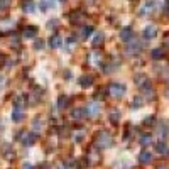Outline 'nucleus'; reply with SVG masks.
I'll return each instance as SVG.
<instances>
[{
  "instance_id": "9",
  "label": "nucleus",
  "mask_w": 169,
  "mask_h": 169,
  "mask_svg": "<svg viewBox=\"0 0 169 169\" xmlns=\"http://www.w3.org/2000/svg\"><path fill=\"white\" fill-rule=\"evenodd\" d=\"M156 32H157L156 26H147L146 29H144V37L146 39H154L156 37Z\"/></svg>"
},
{
  "instance_id": "32",
  "label": "nucleus",
  "mask_w": 169,
  "mask_h": 169,
  "mask_svg": "<svg viewBox=\"0 0 169 169\" xmlns=\"http://www.w3.org/2000/svg\"><path fill=\"white\" fill-rule=\"evenodd\" d=\"M59 169H66V167H59Z\"/></svg>"
},
{
  "instance_id": "1",
  "label": "nucleus",
  "mask_w": 169,
  "mask_h": 169,
  "mask_svg": "<svg viewBox=\"0 0 169 169\" xmlns=\"http://www.w3.org/2000/svg\"><path fill=\"white\" fill-rule=\"evenodd\" d=\"M112 142H113L112 141V135H110L107 130L98 132L96 137H95V146L100 147V149H107V147H110V146H112Z\"/></svg>"
},
{
  "instance_id": "24",
  "label": "nucleus",
  "mask_w": 169,
  "mask_h": 169,
  "mask_svg": "<svg viewBox=\"0 0 169 169\" xmlns=\"http://www.w3.org/2000/svg\"><path fill=\"white\" fill-rule=\"evenodd\" d=\"M110 120H112L113 124H117V122H118V112H112V115H110Z\"/></svg>"
},
{
  "instance_id": "25",
  "label": "nucleus",
  "mask_w": 169,
  "mask_h": 169,
  "mask_svg": "<svg viewBox=\"0 0 169 169\" xmlns=\"http://www.w3.org/2000/svg\"><path fill=\"white\" fill-rule=\"evenodd\" d=\"M34 48H36V49H42V48H44V42H42V41H39V39H37V41L34 42Z\"/></svg>"
},
{
  "instance_id": "10",
  "label": "nucleus",
  "mask_w": 169,
  "mask_h": 169,
  "mask_svg": "<svg viewBox=\"0 0 169 169\" xmlns=\"http://www.w3.org/2000/svg\"><path fill=\"white\" fill-rule=\"evenodd\" d=\"M156 150L163 156H167V142L166 141H159L156 144Z\"/></svg>"
},
{
  "instance_id": "30",
  "label": "nucleus",
  "mask_w": 169,
  "mask_h": 169,
  "mask_svg": "<svg viewBox=\"0 0 169 169\" xmlns=\"http://www.w3.org/2000/svg\"><path fill=\"white\" fill-rule=\"evenodd\" d=\"M2 81H3V76H2V74H0V83H2Z\"/></svg>"
},
{
  "instance_id": "12",
  "label": "nucleus",
  "mask_w": 169,
  "mask_h": 169,
  "mask_svg": "<svg viewBox=\"0 0 169 169\" xmlns=\"http://www.w3.org/2000/svg\"><path fill=\"white\" fill-rule=\"evenodd\" d=\"M37 34V27H34V26H29V27H26L22 31V36L24 37H34V36Z\"/></svg>"
},
{
  "instance_id": "17",
  "label": "nucleus",
  "mask_w": 169,
  "mask_h": 169,
  "mask_svg": "<svg viewBox=\"0 0 169 169\" xmlns=\"http://www.w3.org/2000/svg\"><path fill=\"white\" fill-rule=\"evenodd\" d=\"M61 44H63V41H61V37L57 34H54L49 39V46H51V48H61Z\"/></svg>"
},
{
  "instance_id": "15",
  "label": "nucleus",
  "mask_w": 169,
  "mask_h": 169,
  "mask_svg": "<svg viewBox=\"0 0 169 169\" xmlns=\"http://www.w3.org/2000/svg\"><path fill=\"white\" fill-rule=\"evenodd\" d=\"M141 49H142V46H141V42H137V41H135V44H129L127 46V53H129V54L141 53Z\"/></svg>"
},
{
  "instance_id": "27",
  "label": "nucleus",
  "mask_w": 169,
  "mask_h": 169,
  "mask_svg": "<svg viewBox=\"0 0 169 169\" xmlns=\"http://www.w3.org/2000/svg\"><path fill=\"white\" fill-rule=\"evenodd\" d=\"M39 7H41V10H48L49 9V3L48 2H41V3H39Z\"/></svg>"
},
{
  "instance_id": "19",
  "label": "nucleus",
  "mask_w": 169,
  "mask_h": 169,
  "mask_svg": "<svg viewBox=\"0 0 169 169\" xmlns=\"http://www.w3.org/2000/svg\"><path fill=\"white\" fill-rule=\"evenodd\" d=\"M14 26H15V22L12 19H5V22L0 24V31H7L9 27H14Z\"/></svg>"
},
{
  "instance_id": "4",
  "label": "nucleus",
  "mask_w": 169,
  "mask_h": 169,
  "mask_svg": "<svg viewBox=\"0 0 169 169\" xmlns=\"http://www.w3.org/2000/svg\"><path fill=\"white\" fill-rule=\"evenodd\" d=\"M36 141H37V134H36V132H24L22 139H20V142H22L24 146H32Z\"/></svg>"
},
{
  "instance_id": "13",
  "label": "nucleus",
  "mask_w": 169,
  "mask_h": 169,
  "mask_svg": "<svg viewBox=\"0 0 169 169\" xmlns=\"http://www.w3.org/2000/svg\"><path fill=\"white\" fill-rule=\"evenodd\" d=\"M103 37H105V36H103V32H96L95 34V37H93V48H100V46L103 44Z\"/></svg>"
},
{
  "instance_id": "31",
  "label": "nucleus",
  "mask_w": 169,
  "mask_h": 169,
  "mask_svg": "<svg viewBox=\"0 0 169 169\" xmlns=\"http://www.w3.org/2000/svg\"><path fill=\"white\" fill-rule=\"evenodd\" d=\"M59 2H66V0H59Z\"/></svg>"
},
{
  "instance_id": "7",
  "label": "nucleus",
  "mask_w": 169,
  "mask_h": 169,
  "mask_svg": "<svg viewBox=\"0 0 169 169\" xmlns=\"http://www.w3.org/2000/svg\"><path fill=\"white\" fill-rule=\"evenodd\" d=\"M120 39H122L124 42L132 41V39H134V32H132V29H130V27H125V29H122V32H120Z\"/></svg>"
},
{
  "instance_id": "29",
  "label": "nucleus",
  "mask_w": 169,
  "mask_h": 169,
  "mask_svg": "<svg viewBox=\"0 0 169 169\" xmlns=\"http://www.w3.org/2000/svg\"><path fill=\"white\" fill-rule=\"evenodd\" d=\"M157 169H167L166 166H159V167H157Z\"/></svg>"
},
{
  "instance_id": "23",
  "label": "nucleus",
  "mask_w": 169,
  "mask_h": 169,
  "mask_svg": "<svg viewBox=\"0 0 169 169\" xmlns=\"http://www.w3.org/2000/svg\"><path fill=\"white\" fill-rule=\"evenodd\" d=\"M139 107H142V100L141 98H135L134 103H132V108H139Z\"/></svg>"
},
{
  "instance_id": "11",
  "label": "nucleus",
  "mask_w": 169,
  "mask_h": 169,
  "mask_svg": "<svg viewBox=\"0 0 169 169\" xmlns=\"http://www.w3.org/2000/svg\"><path fill=\"white\" fill-rule=\"evenodd\" d=\"M164 54H166V51H164L163 48H156L150 51V56H152V59H163Z\"/></svg>"
},
{
  "instance_id": "26",
  "label": "nucleus",
  "mask_w": 169,
  "mask_h": 169,
  "mask_svg": "<svg viewBox=\"0 0 169 169\" xmlns=\"http://www.w3.org/2000/svg\"><path fill=\"white\" fill-rule=\"evenodd\" d=\"M9 7V0H0V9H7Z\"/></svg>"
},
{
  "instance_id": "18",
  "label": "nucleus",
  "mask_w": 169,
  "mask_h": 169,
  "mask_svg": "<svg viewBox=\"0 0 169 169\" xmlns=\"http://www.w3.org/2000/svg\"><path fill=\"white\" fill-rule=\"evenodd\" d=\"M71 115H73V118H76V120L85 118V117H86V108H74Z\"/></svg>"
},
{
  "instance_id": "3",
  "label": "nucleus",
  "mask_w": 169,
  "mask_h": 169,
  "mask_svg": "<svg viewBox=\"0 0 169 169\" xmlns=\"http://www.w3.org/2000/svg\"><path fill=\"white\" fill-rule=\"evenodd\" d=\"M108 93L115 98H122L125 95V86L122 83H110L108 85Z\"/></svg>"
},
{
  "instance_id": "2",
  "label": "nucleus",
  "mask_w": 169,
  "mask_h": 169,
  "mask_svg": "<svg viewBox=\"0 0 169 169\" xmlns=\"http://www.w3.org/2000/svg\"><path fill=\"white\" fill-rule=\"evenodd\" d=\"M135 85L139 86V88L142 90V91H146L147 95L150 93V96H154V90H152V85H150L149 78L146 76V74H137L135 76Z\"/></svg>"
},
{
  "instance_id": "21",
  "label": "nucleus",
  "mask_w": 169,
  "mask_h": 169,
  "mask_svg": "<svg viewBox=\"0 0 169 169\" xmlns=\"http://www.w3.org/2000/svg\"><path fill=\"white\" fill-rule=\"evenodd\" d=\"M66 102H68V96H64V95H61L59 98H57V107H59L61 110L66 107Z\"/></svg>"
},
{
  "instance_id": "14",
  "label": "nucleus",
  "mask_w": 169,
  "mask_h": 169,
  "mask_svg": "<svg viewBox=\"0 0 169 169\" xmlns=\"http://www.w3.org/2000/svg\"><path fill=\"white\" fill-rule=\"evenodd\" d=\"M12 120L15 122V124L22 122V120H24V112H22V110H19V108L14 110V112H12Z\"/></svg>"
},
{
  "instance_id": "22",
  "label": "nucleus",
  "mask_w": 169,
  "mask_h": 169,
  "mask_svg": "<svg viewBox=\"0 0 169 169\" xmlns=\"http://www.w3.org/2000/svg\"><path fill=\"white\" fill-rule=\"evenodd\" d=\"M93 32V27H83V36L81 37L86 39V37H90V34Z\"/></svg>"
},
{
  "instance_id": "16",
  "label": "nucleus",
  "mask_w": 169,
  "mask_h": 169,
  "mask_svg": "<svg viewBox=\"0 0 169 169\" xmlns=\"http://www.w3.org/2000/svg\"><path fill=\"white\" fill-rule=\"evenodd\" d=\"M22 9H24V12H27V14H32L34 12V2L32 0H24V3H22Z\"/></svg>"
},
{
  "instance_id": "6",
  "label": "nucleus",
  "mask_w": 169,
  "mask_h": 169,
  "mask_svg": "<svg viewBox=\"0 0 169 169\" xmlns=\"http://www.w3.org/2000/svg\"><path fill=\"white\" fill-rule=\"evenodd\" d=\"M93 81H95V80H93L91 74H83V76L78 80V83H80L81 88H90V86L93 85Z\"/></svg>"
},
{
  "instance_id": "8",
  "label": "nucleus",
  "mask_w": 169,
  "mask_h": 169,
  "mask_svg": "<svg viewBox=\"0 0 169 169\" xmlns=\"http://www.w3.org/2000/svg\"><path fill=\"white\" fill-rule=\"evenodd\" d=\"M150 161H152V154H150L149 150H142V152L139 154V163L141 164H149Z\"/></svg>"
},
{
  "instance_id": "5",
  "label": "nucleus",
  "mask_w": 169,
  "mask_h": 169,
  "mask_svg": "<svg viewBox=\"0 0 169 169\" xmlns=\"http://www.w3.org/2000/svg\"><path fill=\"white\" fill-rule=\"evenodd\" d=\"M100 113V103L98 102H90L88 108H86V115H90V117H96V115Z\"/></svg>"
},
{
  "instance_id": "20",
  "label": "nucleus",
  "mask_w": 169,
  "mask_h": 169,
  "mask_svg": "<svg viewBox=\"0 0 169 169\" xmlns=\"http://www.w3.org/2000/svg\"><path fill=\"white\" fill-rule=\"evenodd\" d=\"M150 142H152V135H150V134L141 135V144H142V146H149Z\"/></svg>"
},
{
  "instance_id": "28",
  "label": "nucleus",
  "mask_w": 169,
  "mask_h": 169,
  "mask_svg": "<svg viewBox=\"0 0 169 169\" xmlns=\"http://www.w3.org/2000/svg\"><path fill=\"white\" fill-rule=\"evenodd\" d=\"M24 169H34V166H31V164H24Z\"/></svg>"
}]
</instances>
